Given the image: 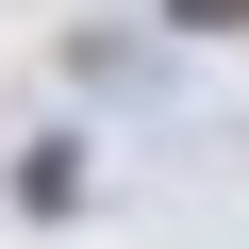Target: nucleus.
Listing matches in <instances>:
<instances>
[{
  "label": "nucleus",
  "instance_id": "f257e3e1",
  "mask_svg": "<svg viewBox=\"0 0 249 249\" xmlns=\"http://www.w3.org/2000/svg\"><path fill=\"white\" fill-rule=\"evenodd\" d=\"M166 34H249V0H166Z\"/></svg>",
  "mask_w": 249,
  "mask_h": 249
}]
</instances>
